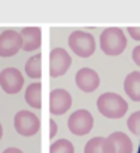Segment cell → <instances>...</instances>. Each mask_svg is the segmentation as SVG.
Returning a JSON list of instances; mask_svg holds the SVG:
<instances>
[{"mask_svg": "<svg viewBox=\"0 0 140 153\" xmlns=\"http://www.w3.org/2000/svg\"><path fill=\"white\" fill-rule=\"evenodd\" d=\"M69 46L81 58H88L95 52V39L87 31L76 30L69 36Z\"/></svg>", "mask_w": 140, "mask_h": 153, "instance_id": "cell-4", "label": "cell"}, {"mask_svg": "<svg viewBox=\"0 0 140 153\" xmlns=\"http://www.w3.org/2000/svg\"><path fill=\"white\" fill-rule=\"evenodd\" d=\"M124 91L133 100L140 101V71H131L124 80Z\"/></svg>", "mask_w": 140, "mask_h": 153, "instance_id": "cell-14", "label": "cell"}, {"mask_svg": "<svg viewBox=\"0 0 140 153\" xmlns=\"http://www.w3.org/2000/svg\"><path fill=\"white\" fill-rule=\"evenodd\" d=\"M127 126H128L130 132H133L134 135H140V110L134 111V113L128 117Z\"/></svg>", "mask_w": 140, "mask_h": 153, "instance_id": "cell-18", "label": "cell"}, {"mask_svg": "<svg viewBox=\"0 0 140 153\" xmlns=\"http://www.w3.org/2000/svg\"><path fill=\"white\" fill-rule=\"evenodd\" d=\"M15 131L22 137H33L40 131V119L30 110H19L13 119Z\"/></svg>", "mask_w": 140, "mask_h": 153, "instance_id": "cell-3", "label": "cell"}, {"mask_svg": "<svg viewBox=\"0 0 140 153\" xmlns=\"http://www.w3.org/2000/svg\"><path fill=\"white\" fill-rule=\"evenodd\" d=\"M84 153H115V147L107 137H94L85 144Z\"/></svg>", "mask_w": 140, "mask_h": 153, "instance_id": "cell-12", "label": "cell"}, {"mask_svg": "<svg viewBox=\"0 0 140 153\" xmlns=\"http://www.w3.org/2000/svg\"><path fill=\"white\" fill-rule=\"evenodd\" d=\"M107 138L112 141L115 147V153H133V141L125 132L116 131V132H112Z\"/></svg>", "mask_w": 140, "mask_h": 153, "instance_id": "cell-13", "label": "cell"}, {"mask_svg": "<svg viewBox=\"0 0 140 153\" xmlns=\"http://www.w3.org/2000/svg\"><path fill=\"white\" fill-rule=\"evenodd\" d=\"M25 102L31 108H42V83L40 82H33L27 86L25 89Z\"/></svg>", "mask_w": 140, "mask_h": 153, "instance_id": "cell-15", "label": "cell"}, {"mask_svg": "<svg viewBox=\"0 0 140 153\" xmlns=\"http://www.w3.org/2000/svg\"><path fill=\"white\" fill-rule=\"evenodd\" d=\"M25 74L31 79H39L42 76V53H36L31 58H28V61L24 65Z\"/></svg>", "mask_w": 140, "mask_h": 153, "instance_id": "cell-16", "label": "cell"}, {"mask_svg": "<svg viewBox=\"0 0 140 153\" xmlns=\"http://www.w3.org/2000/svg\"><path fill=\"white\" fill-rule=\"evenodd\" d=\"M0 86L9 95L18 94L22 89V86H24V76H22V73L18 68H13V67L3 68L0 71Z\"/></svg>", "mask_w": 140, "mask_h": 153, "instance_id": "cell-7", "label": "cell"}, {"mask_svg": "<svg viewBox=\"0 0 140 153\" xmlns=\"http://www.w3.org/2000/svg\"><path fill=\"white\" fill-rule=\"evenodd\" d=\"M49 153H75V146L67 138H60L54 141L49 147Z\"/></svg>", "mask_w": 140, "mask_h": 153, "instance_id": "cell-17", "label": "cell"}, {"mask_svg": "<svg viewBox=\"0 0 140 153\" xmlns=\"http://www.w3.org/2000/svg\"><path fill=\"white\" fill-rule=\"evenodd\" d=\"M75 82L78 85V88L84 92H94L98 86H100V76L98 73L90 68V67H84L76 73Z\"/></svg>", "mask_w": 140, "mask_h": 153, "instance_id": "cell-10", "label": "cell"}, {"mask_svg": "<svg viewBox=\"0 0 140 153\" xmlns=\"http://www.w3.org/2000/svg\"><path fill=\"white\" fill-rule=\"evenodd\" d=\"M127 48V37L119 27L104 28L100 34V49L109 56H118Z\"/></svg>", "mask_w": 140, "mask_h": 153, "instance_id": "cell-2", "label": "cell"}, {"mask_svg": "<svg viewBox=\"0 0 140 153\" xmlns=\"http://www.w3.org/2000/svg\"><path fill=\"white\" fill-rule=\"evenodd\" d=\"M137 153H140V143H139V149H137Z\"/></svg>", "mask_w": 140, "mask_h": 153, "instance_id": "cell-24", "label": "cell"}, {"mask_svg": "<svg viewBox=\"0 0 140 153\" xmlns=\"http://www.w3.org/2000/svg\"><path fill=\"white\" fill-rule=\"evenodd\" d=\"M127 31H128V34H130L134 40L140 42V27H128Z\"/></svg>", "mask_w": 140, "mask_h": 153, "instance_id": "cell-20", "label": "cell"}, {"mask_svg": "<svg viewBox=\"0 0 140 153\" xmlns=\"http://www.w3.org/2000/svg\"><path fill=\"white\" fill-rule=\"evenodd\" d=\"M97 108L107 119H121L128 110V102L116 92H104L97 98Z\"/></svg>", "mask_w": 140, "mask_h": 153, "instance_id": "cell-1", "label": "cell"}, {"mask_svg": "<svg viewBox=\"0 0 140 153\" xmlns=\"http://www.w3.org/2000/svg\"><path fill=\"white\" fill-rule=\"evenodd\" d=\"M22 37V51H37L42 45V30L39 27H24L21 30Z\"/></svg>", "mask_w": 140, "mask_h": 153, "instance_id": "cell-11", "label": "cell"}, {"mask_svg": "<svg viewBox=\"0 0 140 153\" xmlns=\"http://www.w3.org/2000/svg\"><path fill=\"white\" fill-rule=\"evenodd\" d=\"M72 65L70 53L63 48H54L49 53V74L51 77H60L67 73Z\"/></svg>", "mask_w": 140, "mask_h": 153, "instance_id": "cell-6", "label": "cell"}, {"mask_svg": "<svg viewBox=\"0 0 140 153\" xmlns=\"http://www.w3.org/2000/svg\"><path fill=\"white\" fill-rule=\"evenodd\" d=\"M1 153H24L21 149H18V147H7L6 150H3Z\"/></svg>", "mask_w": 140, "mask_h": 153, "instance_id": "cell-22", "label": "cell"}, {"mask_svg": "<svg viewBox=\"0 0 140 153\" xmlns=\"http://www.w3.org/2000/svg\"><path fill=\"white\" fill-rule=\"evenodd\" d=\"M67 126H69V131L78 137H82V135H87L91 132L94 126V117L93 114L85 110V108H81V110H76L73 111L70 116H69V120H67Z\"/></svg>", "mask_w": 140, "mask_h": 153, "instance_id": "cell-5", "label": "cell"}, {"mask_svg": "<svg viewBox=\"0 0 140 153\" xmlns=\"http://www.w3.org/2000/svg\"><path fill=\"white\" fill-rule=\"evenodd\" d=\"M1 137H3V126H1V123H0V140H1Z\"/></svg>", "mask_w": 140, "mask_h": 153, "instance_id": "cell-23", "label": "cell"}, {"mask_svg": "<svg viewBox=\"0 0 140 153\" xmlns=\"http://www.w3.org/2000/svg\"><path fill=\"white\" fill-rule=\"evenodd\" d=\"M22 49V37L15 30H4L0 34V56L9 58Z\"/></svg>", "mask_w": 140, "mask_h": 153, "instance_id": "cell-8", "label": "cell"}, {"mask_svg": "<svg viewBox=\"0 0 140 153\" xmlns=\"http://www.w3.org/2000/svg\"><path fill=\"white\" fill-rule=\"evenodd\" d=\"M72 102H73V98L69 91L63 88H55L49 94V111L55 116H61L69 111V108L72 107Z\"/></svg>", "mask_w": 140, "mask_h": 153, "instance_id": "cell-9", "label": "cell"}, {"mask_svg": "<svg viewBox=\"0 0 140 153\" xmlns=\"http://www.w3.org/2000/svg\"><path fill=\"white\" fill-rule=\"evenodd\" d=\"M58 132V125L54 119H49V138H54Z\"/></svg>", "mask_w": 140, "mask_h": 153, "instance_id": "cell-19", "label": "cell"}, {"mask_svg": "<svg viewBox=\"0 0 140 153\" xmlns=\"http://www.w3.org/2000/svg\"><path fill=\"white\" fill-rule=\"evenodd\" d=\"M131 58H133V61H134V62H136V64L140 67V45H139V46H136V48L133 49Z\"/></svg>", "mask_w": 140, "mask_h": 153, "instance_id": "cell-21", "label": "cell"}]
</instances>
